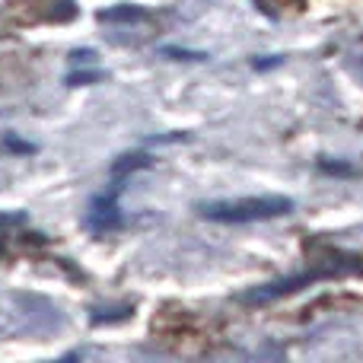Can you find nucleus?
<instances>
[{
  "instance_id": "nucleus-11",
  "label": "nucleus",
  "mask_w": 363,
  "mask_h": 363,
  "mask_svg": "<svg viewBox=\"0 0 363 363\" xmlns=\"http://www.w3.org/2000/svg\"><path fill=\"white\" fill-rule=\"evenodd\" d=\"M0 223H23V213H0Z\"/></svg>"
},
{
  "instance_id": "nucleus-6",
  "label": "nucleus",
  "mask_w": 363,
  "mask_h": 363,
  "mask_svg": "<svg viewBox=\"0 0 363 363\" xmlns=\"http://www.w3.org/2000/svg\"><path fill=\"white\" fill-rule=\"evenodd\" d=\"M102 70H77V74L67 77V86H86V83H99L102 80Z\"/></svg>"
},
{
  "instance_id": "nucleus-12",
  "label": "nucleus",
  "mask_w": 363,
  "mask_h": 363,
  "mask_svg": "<svg viewBox=\"0 0 363 363\" xmlns=\"http://www.w3.org/2000/svg\"><path fill=\"white\" fill-rule=\"evenodd\" d=\"M0 252H4V242H0Z\"/></svg>"
},
{
  "instance_id": "nucleus-10",
  "label": "nucleus",
  "mask_w": 363,
  "mask_h": 363,
  "mask_svg": "<svg viewBox=\"0 0 363 363\" xmlns=\"http://www.w3.org/2000/svg\"><path fill=\"white\" fill-rule=\"evenodd\" d=\"M319 169H322V172H345V176H351V169H347V166H332V163H322Z\"/></svg>"
},
{
  "instance_id": "nucleus-3",
  "label": "nucleus",
  "mask_w": 363,
  "mask_h": 363,
  "mask_svg": "<svg viewBox=\"0 0 363 363\" xmlns=\"http://www.w3.org/2000/svg\"><path fill=\"white\" fill-rule=\"evenodd\" d=\"M86 226L93 233H108V230H115V226H121V211H118L115 194H99V198L93 201V207H89V213H86Z\"/></svg>"
},
{
  "instance_id": "nucleus-4",
  "label": "nucleus",
  "mask_w": 363,
  "mask_h": 363,
  "mask_svg": "<svg viewBox=\"0 0 363 363\" xmlns=\"http://www.w3.org/2000/svg\"><path fill=\"white\" fill-rule=\"evenodd\" d=\"M150 163H153L150 153H125V157H118L112 163V176L125 179V176H131V172H138V169H147Z\"/></svg>"
},
{
  "instance_id": "nucleus-1",
  "label": "nucleus",
  "mask_w": 363,
  "mask_h": 363,
  "mask_svg": "<svg viewBox=\"0 0 363 363\" xmlns=\"http://www.w3.org/2000/svg\"><path fill=\"white\" fill-rule=\"evenodd\" d=\"M294 211V201L284 194H262V198H236V201H211L201 204L198 213L217 223H255V220L284 217Z\"/></svg>"
},
{
  "instance_id": "nucleus-8",
  "label": "nucleus",
  "mask_w": 363,
  "mask_h": 363,
  "mask_svg": "<svg viewBox=\"0 0 363 363\" xmlns=\"http://www.w3.org/2000/svg\"><path fill=\"white\" fill-rule=\"evenodd\" d=\"M163 55L179 57V61H204V55H201V51H185V48H163Z\"/></svg>"
},
{
  "instance_id": "nucleus-2",
  "label": "nucleus",
  "mask_w": 363,
  "mask_h": 363,
  "mask_svg": "<svg viewBox=\"0 0 363 363\" xmlns=\"http://www.w3.org/2000/svg\"><path fill=\"white\" fill-rule=\"evenodd\" d=\"M328 274H335V271L332 268L306 271V274H300V277H287V281H281V284H271V287L252 290V294L242 296V303H268V300H277V296H287V294H294V290H300V287H309V284L322 281V277H328Z\"/></svg>"
},
{
  "instance_id": "nucleus-9",
  "label": "nucleus",
  "mask_w": 363,
  "mask_h": 363,
  "mask_svg": "<svg viewBox=\"0 0 363 363\" xmlns=\"http://www.w3.org/2000/svg\"><path fill=\"white\" fill-rule=\"evenodd\" d=\"M70 61H74V64H93L96 61V51H74V55H70Z\"/></svg>"
},
{
  "instance_id": "nucleus-5",
  "label": "nucleus",
  "mask_w": 363,
  "mask_h": 363,
  "mask_svg": "<svg viewBox=\"0 0 363 363\" xmlns=\"http://www.w3.org/2000/svg\"><path fill=\"white\" fill-rule=\"evenodd\" d=\"M99 19L102 23H138V19H147V10L134 4H118L112 10H102Z\"/></svg>"
},
{
  "instance_id": "nucleus-7",
  "label": "nucleus",
  "mask_w": 363,
  "mask_h": 363,
  "mask_svg": "<svg viewBox=\"0 0 363 363\" xmlns=\"http://www.w3.org/2000/svg\"><path fill=\"white\" fill-rule=\"evenodd\" d=\"M4 150H13V153H35V144H26V140L13 138V134H6L4 138Z\"/></svg>"
}]
</instances>
